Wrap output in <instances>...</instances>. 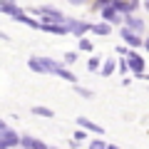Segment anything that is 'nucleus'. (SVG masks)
Segmentation results:
<instances>
[{
    "mask_svg": "<svg viewBox=\"0 0 149 149\" xmlns=\"http://www.w3.org/2000/svg\"><path fill=\"white\" fill-rule=\"evenodd\" d=\"M129 27H134V30H142V27H144V22L139 20V17H129Z\"/></svg>",
    "mask_w": 149,
    "mask_h": 149,
    "instance_id": "obj_13",
    "label": "nucleus"
},
{
    "mask_svg": "<svg viewBox=\"0 0 149 149\" xmlns=\"http://www.w3.org/2000/svg\"><path fill=\"white\" fill-rule=\"evenodd\" d=\"M77 92H80L85 100H90V97H92V92H90V90H85V87H77Z\"/></svg>",
    "mask_w": 149,
    "mask_h": 149,
    "instance_id": "obj_15",
    "label": "nucleus"
},
{
    "mask_svg": "<svg viewBox=\"0 0 149 149\" xmlns=\"http://www.w3.org/2000/svg\"><path fill=\"white\" fill-rule=\"evenodd\" d=\"M30 67L35 70V72H40V74H42V72H50L47 65H45V60H37V57H32V60H30Z\"/></svg>",
    "mask_w": 149,
    "mask_h": 149,
    "instance_id": "obj_5",
    "label": "nucleus"
},
{
    "mask_svg": "<svg viewBox=\"0 0 149 149\" xmlns=\"http://www.w3.org/2000/svg\"><path fill=\"white\" fill-rule=\"evenodd\" d=\"M90 147H92V149H102V147H104V144H102V142H100V139H95V142H92V144H90Z\"/></svg>",
    "mask_w": 149,
    "mask_h": 149,
    "instance_id": "obj_19",
    "label": "nucleus"
},
{
    "mask_svg": "<svg viewBox=\"0 0 149 149\" xmlns=\"http://www.w3.org/2000/svg\"><path fill=\"white\" fill-rule=\"evenodd\" d=\"M129 65H132L134 74H137V77H142V70H144V60H142V57H137V55H132V57H129Z\"/></svg>",
    "mask_w": 149,
    "mask_h": 149,
    "instance_id": "obj_4",
    "label": "nucleus"
},
{
    "mask_svg": "<svg viewBox=\"0 0 149 149\" xmlns=\"http://www.w3.org/2000/svg\"><path fill=\"white\" fill-rule=\"evenodd\" d=\"M55 74H60V77H62V80H67V82H74V74L70 72V70H65V67H60Z\"/></svg>",
    "mask_w": 149,
    "mask_h": 149,
    "instance_id": "obj_9",
    "label": "nucleus"
},
{
    "mask_svg": "<svg viewBox=\"0 0 149 149\" xmlns=\"http://www.w3.org/2000/svg\"><path fill=\"white\" fill-rule=\"evenodd\" d=\"M80 47H82V50H92V45L87 42V40H82V42H80Z\"/></svg>",
    "mask_w": 149,
    "mask_h": 149,
    "instance_id": "obj_20",
    "label": "nucleus"
},
{
    "mask_svg": "<svg viewBox=\"0 0 149 149\" xmlns=\"http://www.w3.org/2000/svg\"><path fill=\"white\" fill-rule=\"evenodd\" d=\"M3 10H5V13H13V15H15V13H17V10H15V8H13V5H10V3H3Z\"/></svg>",
    "mask_w": 149,
    "mask_h": 149,
    "instance_id": "obj_16",
    "label": "nucleus"
},
{
    "mask_svg": "<svg viewBox=\"0 0 149 149\" xmlns=\"http://www.w3.org/2000/svg\"><path fill=\"white\" fill-rule=\"evenodd\" d=\"M92 30H95L97 35H109V25H95Z\"/></svg>",
    "mask_w": 149,
    "mask_h": 149,
    "instance_id": "obj_14",
    "label": "nucleus"
},
{
    "mask_svg": "<svg viewBox=\"0 0 149 149\" xmlns=\"http://www.w3.org/2000/svg\"><path fill=\"white\" fill-rule=\"evenodd\" d=\"M77 124H80V127H85V129H90V132H97V134H102V132H104V129H102L100 124L90 122V119H87V117H80V119H77Z\"/></svg>",
    "mask_w": 149,
    "mask_h": 149,
    "instance_id": "obj_3",
    "label": "nucleus"
},
{
    "mask_svg": "<svg viewBox=\"0 0 149 149\" xmlns=\"http://www.w3.org/2000/svg\"><path fill=\"white\" fill-rule=\"evenodd\" d=\"M122 37L127 40L129 45H132V47H139V45H142V37H139V35H134V32L129 30V27H124V30H122Z\"/></svg>",
    "mask_w": 149,
    "mask_h": 149,
    "instance_id": "obj_2",
    "label": "nucleus"
},
{
    "mask_svg": "<svg viewBox=\"0 0 149 149\" xmlns=\"http://www.w3.org/2000/svg\"><path fill=\"white\" fill-rule=\"evenodd\" d=\"M40 27H42V30H50V32H57V35H65V32H67L62 25H40Z\"/></svg>",
    "mask_w": 149,
    "mask_h": 149,
    "instance_id": "obj_10",
    "label": "nucleus"
},
{
    "mask_svg": "<svg viewBox=\"0 0 149 149\" xmlns=\"http://www.w3.org/2000/svg\"><path fill=\"white\" fill-rule=\"evenodd\" d=\"M65 60H67V62H74V60H77V55H74V52H67V55H65Z\"/></svg>",
    "mask_w": 149,
    "mask_h": 149,
    "instance_id": "obj_18",
    "label": "nucleus"
},
{
    "mask_svg": "<svg viewBox=\"0 0 149 149\" xmlns=\"http://www.w3.org/2000/svg\"><path fill=\"white\" fill-rule=\"evenodd\" d=\"M20 139H22V137L13 134L10 129L3 124V139H0V149H8V147H13V144H20Z\"/></svg>",
    "mask_w": 149,
    "mask_h": 149,
    "instance_id": "obj_1",
    "label": "nucleus"
},
{
    "mask_svg": "<svg viewBox=\"0 0 149 149\" xmlns=\"http://www.w3.org/2000/svg\"><path fill=\"white\" fill-rule=\"evenodd\" d=\"M40 13H45V15H47V17H52V20H62V15H60V13H55L52 8H42Z\"/></svg>",
    "mask_w": 149,
    "mask_h": 149,
    "instance_id": "obj_12",
    "label": "nucleus"
},
{
    "mask_svg": "<svg viewBox=\"0 0 149 149\" xmlns=\"http://www.w3.org/2000/svg\"><path fill=\"white\" fill-rule=\"evenodd\" d=\"M147 47H149V40H147Z\"/></svg>",
    "mask_w": 149,
    "mask_h": 149,
    "instance_id": "obj_21",
    "label": "nucleus"
},
{
    "mask_svg": "<svg viewBox=\"0 0 149 149\" xmlns=\"http://www.w3.org/2000/svg\"><path fill=\"white\" fill-rule=\"evenodd\" d=\"M20 144H22V147H30V149H45L42 142H35V139H30V137H22Z\"/></svg>",
    "mask_w": 149,
    "mask_h": 149,
    "instance_id": "obj_7",
    "label": "nucleus"
},
{
    "mask_svg": "<svg viewBox=\"0 0 149 149\" xmlns=\"http://www.w3.org/2000/svg\"><path fill=\"white\" fill-rule=\"evenodd\" d=\"M97 67H100V60L92 57V60H90V70H97Z\"/></svg>",
    "mask_w": 149,
    "mask_h": 149,
    "instance_id": "obj_17",
    "label": "nucleus"
},
{
    "mask_svg": "<svg viewBox=\"0 0 149 149\" xmlns=\"http://www.w3.org/2000/svg\"><path fill=\"white\" fill-rule=\"evenodd\" d=\"M117 10H119L117 5H114V8H109V5H107L104 10H102V15H104V20H117V17H114V13H117Z\"/></svg>",
    "mask_w": 149,
    "mask_h": 149,
    "instance_id": "obj_8",
    "label": "nucleus"
},
{
    "mask_svg": "<svg viewBox=\"0 0 149 149\" xmlns=\"http://www.w3.org/2000/svg\"><path fill=\"white\" fill-rule=\"evenodd\" d=\"M112 72H114V60H107L104 67H102V74H104V77H109Z\"/></svg>",
    "mask_w": 149,
    "mask_h": 149,
    "instance_id": "obj_11",
    "label": "nucleus"
},
{
    "mask_svg": "<svg viewBox=\"0 0 149 149\" xmlns=\"http://www.w3.org/2000/svg\"><path fill=\"white\" fill-rule=\"evenodd\" d=\"M32 114H37V117H55V112L50 109V107H32Z\"/></svg>",
    "mask_w": 149,
    "mask_h": 149,
    "instance_id": "obj_6",
    "label": "nucleus"
}]
</instances>
